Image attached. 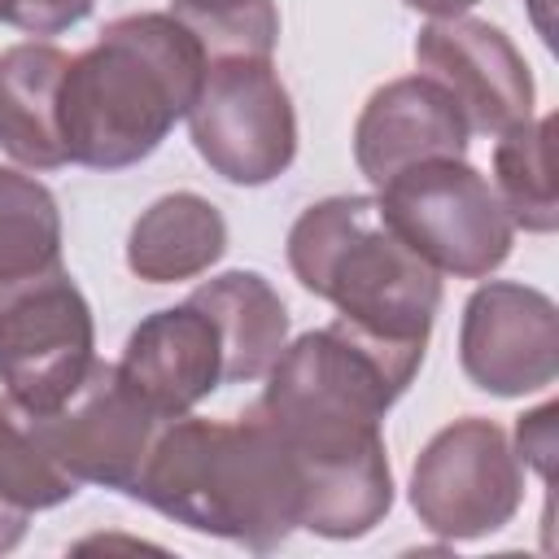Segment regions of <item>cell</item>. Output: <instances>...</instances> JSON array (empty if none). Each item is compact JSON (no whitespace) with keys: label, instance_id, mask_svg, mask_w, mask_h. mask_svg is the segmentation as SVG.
Wrapping results in <instances>:
<instances>
[{"label":"cell","instance_id":"obj_1","mask_svg":"<svg viewBox=\"0 0 559 559\" xmlns=\"http://www.w3.org/2000/svg\"><path fill=\"white\" fill-rule=\"evenodd\" d=\"M419 362V345L376 341L345 319L280 349L253 411L297 463L301 528L354 542L389 515L393 467L380 419L411 389Z\"/></svg>","mask_w":559,"mask_h":559},{"label":"cell","instance_id":"obj_2","mask_svg":"<svg viewBox=\"0 0 559 559\" xmlns=\"http://www.w3.org/2000/svg\"><path fill=\"white\" fill-rule=\"evenodd\" d=\"M131 498L253 555L280 550L301 528L297 463L253 406L236 419H201L192 411L166 419Z\"/></svg>","mask_w":559,"mask_h":559},{"label":"cell","instance_id":"obj_3","mask_svg":"<svg viewBox=\"0 0 559 559\" xmlns=\"http://www.w3.org/2000/svg\"><path fill=\"white\" fill-rule=\"evenodd\" d=\"M205 61V44L175 13L114 17L66 66L57 96L66 157L92 170H127L157 153L170 127L188 118Z\"/></svg>","mask_w":559,"mask_h":559},{"label":"cell","instance_id":"obj_4","mask_svg":"<svg viewBox=\"0 0 559 559\" xmlns=\"http://www.w3.org/2000/svg\"><path fill=\"white\" fill-rule=\"evenodd\" d=\"M288 266L297 284L336 319L389 345L428 349L441 306V271L428 266L384 218L376 197H323L288 227Z\"/></svg>","mask_w":559,"mask_h":559},{"label":"cell","instance_id":"obj_5","mask_svg":"<svg viewBox=\"0 0 559 559\" xmlns=\"http://www.w3.org/2000/svg\"><path fill=\"white\" fill-rule=\"evenodd\" d=\"M380 210L397 236L454 280H485L511 258L515 223L493 183L463 157H432L380 183Z\"/></svg>","mask_w":559,"mask_h":559},{"label":"cell","instance_id":"obj_6","mask_svg":"<svg viewBox=\"0 0 559 559\" xmlns=\"http://www.w3.org/2000/svg\"><path fill=\"white\" fill-rule=\"evenodd\" d=\"M188 131L201 162L240 188L280 179L297 157L293 96L271 57L258 52H223L205 61Z\"/></svg>","mask_w":559,"mask_h":559},{"label":"cell","instance_id":"obj_7","mask_svg":"<svg viewBox=\"0 0 559 559\" xmlns=\"http://www.w3.org/2000/svg\"><path fill=\"white\" fill-rule=\"evenodd\" d=\"M524 467L507 432L485 415H463L428 437L411 467V507L441 542H476L515 520Z\"/></svg>","mask_w":559,"mask_h":559},{"label":"cell","instance_id":"obj_8","mask_svg":"<svg viewBox=\"0 0 559 559\" xmlns=\"http://www.w3.org/2000/svg\"><path fill=\"white\" fill-rule=\"evenodd\" d=\"M96 362L92 306L66 266L0 288V384L44 415L57 411Z\"/></svg>","mask_w":559,"mask_h":559},{"label":"cell","instance_id":"obj_9","mask_svg":"<svg viewBox=\"0 0 559 559\" xmlns=\"http://www.w3.org/2000/svg\"><path fill=\"white\" fill-rule=\"evenodd\" d=\"M31 419L48 454L79 485H105L118 493H131L148 459V445L166 424L127 384L118 362H92L83 384L57 411H44V415L31 411Z\"/></svg>","mask_w":559,"mask_h":559},{"label":"cell","instance_id":"obj_10","mask_svg":"<svg viewBox=\"0 0 559 559\" xmlns=\"http://www.w3.org/2000/svg\"><path fill=\"white\" fill-rule=\"evenodd\" d=\"M463 376L493 397H528L559 376V310L555 301L515 280L480 284L459 323Z\"/></svg>","mask_w":559,"mask_h":559},{"label":"cell","instance_id":"obj_11","mask_svg":"<svg viewBox=\"0 0 559 559\" xmlns=\"http://www.w3.org/2000/svg\"><path fill=\"white\" fill-rule=\"evenodd\" d=\"M415 66L480 135H502L533 118V74L511 35L480 17H432L415 35Z\"/></svg>","mask_w":559,"mask_h":559},{"label":"cell","instance_id":"obj_12","mask_svg":"<svg viewBox=\"0 0 559 559\" xmlns=\"http://www.w3.org/2000/svg\"><path fill=\"white\" fill-rule=\"evenodd\" d=\"M467 118L463 109L424 74L393 79L376 87L354 122V162L380 188L406 166L432 157H463L467 153Z\"/></svg>","mask_w":559,"mask_h":559},{"label":"cell","instance_id":"obj_13","mask_svg":"<svg viewBox=\"0 0 559 559\" xmlns=\"http://www.w3.org/2000/svg\"><path fill=\"white\" fill-rule=\"evenodd\" d=\"M118 371L157 419H175L223 384V345L210 314L183 301L131 328Z\"/></svg>","mask_w":559,"mask_h":559},{"label":"cell","instance_id":"obj_14","mask_svg":"<svg viewBox=\"0 0 559 559\" xmlns=\"http://www.w3.org/2000/svg\"><path fill=\"white\" fill-rule=\"evenodd\" d=\"M70 52L57 44H13L0 52V148L26 170L66 166L57 96Z\"/></svg>","mask_w":559,"mask_h":559},{"label":"cell","instance_id":"obj_15","mask_svg":"<svg viewBox=\"0 0 559 559\" xmlns=\"http://www.w3.org/2000/svg\"><path fill=\"white\" fill-rule=\"evenodd\" d=\"M197 310L210 314L223 345V384H249L271 371L288 345L284 297L258 271H223L188 293Z\"/></svg>","mask_w":559,"mask_h":559},{"label":"cell","instance_id":"obj_16","mask_svg":"<svg viewBox=\"0 0 559 559\" xmlns=\"http://www.w3.org/2000/svg\"><path fill=\"white\" fill-rule=\"evenodd\" d=\"M227 253V218L201 192H166L127 236V266L148 284L197 280Z\"/></svg>","mask_w":559,"mask_h":559},{"label":"cell","instance_id":"obj_17","mask_svg":"<svg viewBox=\"0 0 559 559\" xmlns=\"http://www.w3.org/2000/svg\"><path fill=\"white\" fill-rule=\"evenodd\" d=\"M550 135H555V114H542L515 122L493 144V192L507 218L533 236H550L559 227Z\"/></svg>","mask_w":559,"mask_h":559},{"label":"cell","instance_id":"obj_18","mask_svg":"<svg viewBox=\"0 0 559 559\" xmlns=\"http://www.w3.org/2000/svg\"><path fill=\"white\" fill-rule=\"evenodd\" d=\"M61 266L57 197L13 166H0V288Z\"/></svg>","mask_w":559,"mask_h":559},{"label":"cell","instance_id":"obj_19","mask_svg":"<svg viewBox=\"0 0 559 559\" xmlns=\"http://www.w3.org/2000/svg\"><path fill=\"white\" fill-rule=\"evenodd\" d=\"M79 489L83 485L48 454L31 411L4 393L0 397V498H9L31 515V511L70 502Z\"/></svg>","mask_w":559,"mask_h":559},{"label":"cell","instance_id":"obj_20","mask_svg":"<svg viewBox=\"0 0 559 559\" xmlns=\"http://www.w3.org/2000/svg\"><path fill=\"white\" fill-rule=\"evenodd\" d=\"M170 13L205 44L210 57L223 52L271 57L280 39L275 0H170Z\"/></svg>","mask_w":559,"mask_h":559},{"label":"cell","instance_id":"obj_21","mask_svg":"<svg viewBox=\"0 0 559 559\" xmlns=\"http://www.w3.org/2000/svg\"><path fill=\"white\" fill-rule=\"evenodd\" d=\"M96 0H0V22L26 31V35H61L79 26Z\"/></svg>","mask_w":559,"mask_h":559},{"label":"cell","instance_id":"obj_22","mask_svg":"<svg viewBox=\"0 0 559 559\" xmlns=\"http://www.w3.org/2000/svg\"><path fill=\"white\" fill-rule=\"evenodd\" d=\"M555 415H559V406H555V402H542L537 411L520 415V424H515L520 459L533 463L546 485L555 480Z\"/></svg>","mask_w":559,"mask_h":559},{"label":"cell","instance_id":"obj_23","mask_svg":"<svg viewBox=\"0 0 559 559\" xmlns=\"http://www.w3.org/2000/svg\"><path fill=\"white\" fill-rule=\"evenodd\" d=\"M26 520H31V515H26L22 507H13L9 498H0V555H9V550L26 537Z\"/></svg>","mask_w":559,"mask_h":559},{"label":"cell","instance_id":"obj_24","mask_svg":"<svg viewBox=\"0 0 559 559\" xmlns=\"http://www.w3.org/2000/svg\"><path fill=\"white\" fill-rule=\"evenodd\" d=\"M402 4H411V9H419V13H428V17H459V13H467L476 0H402Z\"/></svg>","mask_w":559,"mask_h":559}]
</instances>
